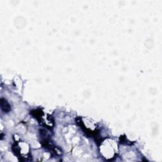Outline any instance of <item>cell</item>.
I'll return each mask as SVG.
<instances>
[{"mask_svg":"<svg viewBox=\"0 0 162 162\" xmlns=\"http://www.w3.org/2000/svg\"><path fill=\"white\" fill-rule=\"evenodd\" d=\"M0 105L1 109L4 113H8L11 110V106L8 102L4 98L0 99Z\"/></svg>","mask_w":162,"mask_h":162,"instance_id":"1","label":"cell"}]
</instances>
